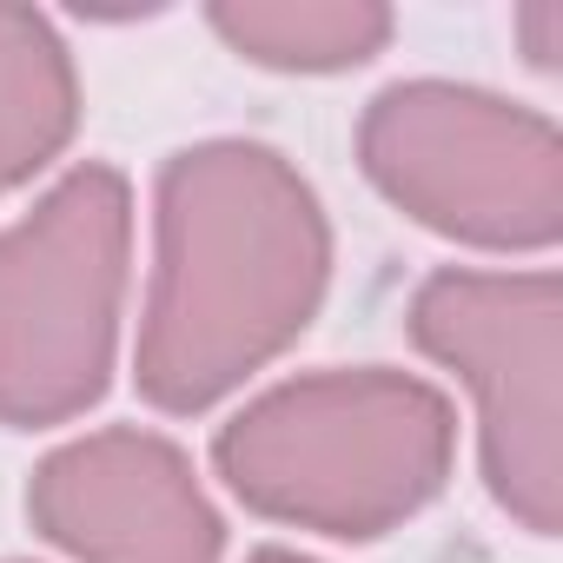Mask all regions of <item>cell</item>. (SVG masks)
I'll list each match as a JSON object with an SVG mask.
<instances>
[{
  "label": "cell",
  "instance_id": "1",
  "mask_svg": "<svg viewBox=\"0 0 563 563\" xmlns=\"http://www.w3.org/2000/svg\"><path fill=\"white\" fill-rule=\"evenodd\" d=\"M332 286V219L312 179L258 140H199L159 166L153 278L133 385L192 418L265 372Z\"/></svg>",
  "mask_w": 563,
  "mask_h": 563
},
{
  "label": "cell",
  "instance_id": "2",
  "mask_svg": "<svg viewBox=\"0 0 563 563\" xmlns=\"http://www.w3.org/2000/svg\"><path fill=\"white\" fill-rule=\"evenodd\" d=\"M451 398L391 365L286 378L212 438V464L245 510L339 543L411 523L451 484Z\"/></svg>",
  "mask_w": 563,
  "mask_h": 563
},
{
  "label": "cell",
  "instance_id": "3",
  "mask_svg": "<svg viewBox=\"0 0 563 563\" xmlns=\"http://www.w3.org/2000/svg\"><path fill=\"white\" fill-rule=\"evenodd\" d=\"M126 258L133 186L107 159H80L0 232V424L47 431L107 398Z\"/></svg>",
  "mask_w": 563,
  "mask_h": 563
},
{
  "label": "cell",
  "instance_id": "4",
  "mask_svg": "<svg viewBox=\"0 0 563 563\" xmlns=\"http://www.w3.org/2000/svg\"><path fill=\"white\" fill-rule=\"evenodd\" d=\"M358 166L405 219L477 252H550L563 232L556 120L490 87H385L358 120Z\"/></svg>",
  "mask_w": 563,
  "mask_h": 563
},
{
  "label": "cell",
  "instance_id": "5",
  "mask_svg": "<svg viewBox=\"0 0 563 563\" xmlns=\"http://www.w3.org/2000/svg\"><path fill=\"white\" fill-rule=\"evenodd\" d=\"M405 332L464 378L477 405V464L530 537L563 523V278L444 265L411 292Z\"/></svg>",
  "mask_w": 563,
  "mask_h": 563
},
{
  "label": "cell",
  "instance_id": "6",
  "mask_svg": "<svg viewBox=\"0 0 563 563\" xmlns=\"http://www.w3.org/2000/svg\"><path fill=\"white\" fill-rule=\"evenodd\" d=\"M27 517L74 563H219L225 523L192 457L140 424L87 431L41 457Z\"/></svg>",
  "mask_w": 563,
  "mask_h": 563
},
{
  "label": "cell",
  "instance_id": "7",
  "mask_svg": "<svg viewBox=\"0 0 563 563\" xmlns=\"http://www.w3.org/2000/svg\"><path fill=\"white\" fill-rule=\"evenodd\" d=\"M80 126L74 54L47 14L0 0V192L27 186Z\"/></svg>",
  "mask_w": 563,
  "mask_h": 563
},
{
  "label": "cell",
  "instance_id": "8",
  "mask_svg": "<svg viewBox=\"0 0 563 563\" xmlns=\"http://www.w3.org/2000/svg\"><path fill=\"white\" fill-rule=\"evenodd\" d=\"M206 21L239 60L272 74H345L391 41V14L372 0H219Z\"/></svg>",
  "mask_w": 563,
  "mask_h": 563
},
{
  "label": "cell",
  "instance_id": "9",
  "mask_svg": "<svg viewBox=\"0 0 563 563\" xmlns=\"http://www.w3.org/2000/svg\"><path fill=\"white\" fill-rule=\"evenodd\" d=\"M517 34H523V47H530V67H556L563 8H530V14H517Z\"/></svg>",
  "mask_w": 563,
  "mask_h": 563
},
{
  "label": "cell",
  "instance_id": "10",
  "mask_svg": "<svg viewBox=\"0 0 563 563\" xmlns=\"http://www.w3.org/2000/svg\"><path fill=\"white\" fill-rule=\"evenodd\" d=\"M245 563H312V556H299V550H278V543H265V550H252Z\"/></svg>",
  "mask_w": 563,
  "mask_h": 563
}]
</instances>
